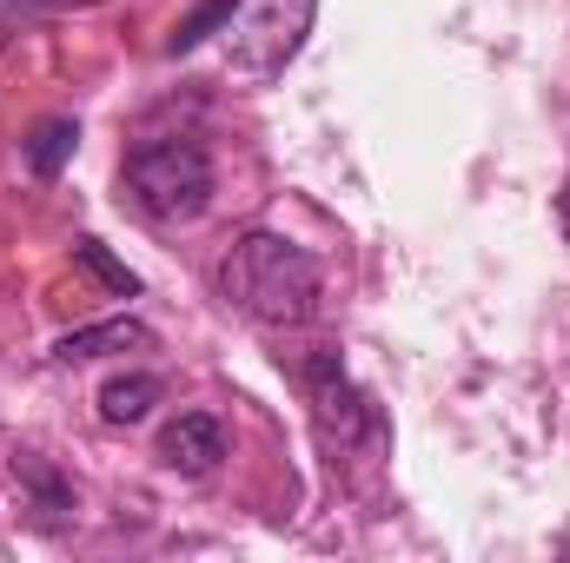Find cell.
I'll return each mask as SVG.
<instances>
[{
    "instance_id": "1",
    "label": "cell",
    "mask_w": 570,
    "mask_h": 563,
    "mask_svg": "<svg viewBox=\"0 0 570 563\" xmlns=\"http://www.w3.org/2000/svg\"><path fill=\"white\" fill-rule=\"evenodd\" d=\"M219 292L259 325H305L318 312V266L279 233H246L219 259Z\"/></svg>"
},
{
    "instance_id": "2",
    "label": "cell",
    "mask_w": 570,
    "mask_h": 563,
    "mask_svg": "<svg viewBox=\"0 0 570 563\" xmlns=\"http://www.w3.org/2000/svg\"><path fill=\"white\" fill-rule=\"evenodd\" d=\"M127 192L146 219L159 226H193L213 206V159L193 140H140L127 152Z\"/></svg>"
},
{
    "instance_id": "3",
    "label": "cell",
    "mask_w": 570,
    "mask_h": 563,
    "mask_svg": "<svg viewBox=\"0 0 570 563\" xmlns=\"http://www.w3.org/2000/svg\"><path fill=\"white\" fill-rule=\"evenodd\" d=\"M312 7L318 0H233L226 20H219L226 27V60L253 80L279 73L312 33Z\"/></svg>"
},
{
    "instance_id": "4",
    "label": "cell",
    "mask_w": 570,
    "mask_h": 563,
    "mask_svg": "<svg viewBox=\"0 0 570 563\" xmlns=\"http://www.w3.org/2000/svg\"><path fill=\"white\" fill-rule=\"evenodd\" d=\"M305 385H312V405H318V431H325V444H358L365 431H379V412L352 392V378H345V365L332 358V352H318L312 365H305Z\"/></svg>"
},
{
    "instance_id": "5",
    "label": "cell",
    "mask_w": 570,
    "mask_h": 563,
    "mask_svg": "<svg viewBox=\"0 0 570 563\" xmlns=\"http://www.w3.org/2000/svg\"><path fill=\"white\" fill-rule=\"evenodd\" d=\"M219 457H226V431H219V418H206V412H179V418L159 431V464L179 471V477H206Z\"/></svg>"
},
{
    "instance_id": "6",
    "label": "cell",
    "mask_w": 570,
    "mask_h": 563,
    "mask_svg": "<svg viewBox=\"0 0 570 563\" xmlns=\"http://www.w3.org/2000/svg\"><path fill=\"white\" fill-rule=\"evenodd\" d=\"M146 345H153V332H146L140 318H107V325H80V332H67V338L53 345V358H60V365H80V358L146 352Z\"/></svg>"
},
{
    "instance_id": "7",
    "label": "cell",
    "mask_w": 570,
    "mask_h": 563,
    "mask_svg": "<svg viewBox=\"0 0 570 563\" xmlns=\"http://www.w3.org/2000/svg\"><path fill=\"white\" fill-rule=\"evenodd\" d=\"M153 405H159V378L153 372H120V378L100 385V418L107 424H140Z\"/></svg>"
},
{
    "instance_id": "8",
    "label": "cell",
    "mask_w": 570,
    "mask_h": 563,
    "mask_svg": "<svg viewBox=\"0 0 570 563\" xmlns=\"http://www.w3.org/2000/svg\"><path fill=\"white\" fill-rule=\"evenodd\" d=\"M73 146H80V127H73V120H40L33 140H27V166H33L40 179H53V172L73 159Z\"/></svg>"
},
{
    "instance_id": "9",
    "label": "cell",
    "mask_w": 570,
    "mask_h": 563,
    "mask_svg": "<svg viewBox=\"0 0 570 563\" xmlns=\"http://www.w3.org/2000/svg\"><path fill=\"white\" fill-rule=\"evenodd\" d=\"M73 259H80V266H87V273H94V279H107V285H114V292H127V298H134V292H140V279H134V273H127V266H114V259H107V246H100V239H80V246H73Z\"/></svg>"
}]
</instances>
